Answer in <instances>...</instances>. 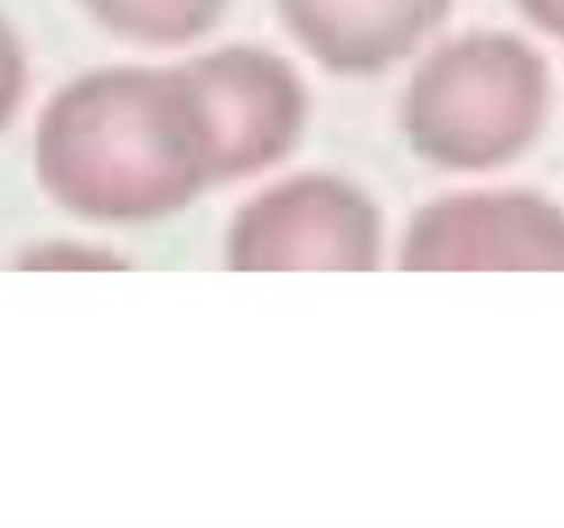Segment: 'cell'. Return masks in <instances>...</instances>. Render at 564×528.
<instances>
[{
    "label": "cell",
    "instance_id": "6da1fadb",
    "mask_svg": "<svg viewBox=\"0 0 564 528\" xmlns=\"http://www.w3.org/2000/svg\"><path fill=\"white\" fill-rule=\"evenodd\" d=\"M33 168L58 207L94 223H158L213 179L207 132L182 66H102L50 97Z\"/></svg>",
    "mask_w": 564,
    "mask_h": 528
},
{
    "label": "cell",
    "instance_id": "7a4b0ae2",
    "mask_svg": "<svg viewBox=\"0 0 564 528\" xmlns=\"http://www.w3.org/2000/svg\"><path fill=\"white\" fill-rule=\"evenodd\" d=\"M549 77L521 38L471 31L435 47L408 80L400 124L424 163L485 174L512 163L538 135Z\"/></svg>",
    "mask_w": 564,
    "mask_h": 528
},
{
    "label": "cell",
    "instance_id": "3957f363",
    "mask_svg": "<svg viewBox=\"0 0 564 528\" xmlns=\"http://www.w3.org/2000/svg\"><path fill=\"white\" fill-rule=\"evenodd\" d=\"M383 218L356 182L323 170L286 176L248 198L226 231L231 270H375Z\"/></svg>",
    "mask_w": 564,
    "mask_h": 528
},
{
    "label": "cell",
    "instance_id": "277c9868",
    "mask_svg": "<svg viewBox=\"0 0 564 528\" xmlns=\"http://www.w3.org/2000/svg\"><path fill=\"white\" fill-rule=\"evenodd\" d=\"M182 69L207 132L215 185L262 174L297 146L308 88L290 61L253 44H226Z\"/></svg>",
    "mask_w": 564,
    "mask_h": 528
},
{
    "label": "cell",
    "instance_id": "5b68a950",
    "mask_svg": "<svg viewBox=\"0 0 564 528\" xmlns=\"http://www.w3.org/2000/svg\"><path fill=\"white\" fill-rule=\"evenodd\" d=\"M402 270L564 267V218L527 190H463L413 212L400 245Z\"/></svg>",
    "mask_w": 564,
    "mask_h": 528
},
{
    "label": "cell",
    "instance_id": "8992f818",
    "mask_svg": "<svg viewBox=\"0 0 564 528\" xmlns=\"http://www.w3.org/2000/svg\"><path fill=\"white\" fill-rule=\"evenodd\" d=\"M449 6L452 0H279L292 38L341 77L383 75L411 58Z\"/></svg>",
    "mask_w": 564,
    "mask_h": 528
},
{
    "label": "cell",
    "instance_id": "52a82bcc",
    "mask_svg": "<svg viewBox=\"0 0 564 528\" xmlns=\"http://www.w3.org/2000/svg\"><path fill=\"white\" fill-rule=\"evenodd\" d=\"M94 20L127 42L180 47L215 28L226 0H80Z\"/></svg>",
    "mask_w": 564,
    "mask_h": 528
},
{
    "label": "cell",
    "instance_id": "ba28073f",
    "mask_svg": "<svg viewBox=\"0 0 564 528\" xmlns=\"http://www.w3.org/2000/svg\"><path fill=\"white\" fill-rule=\"evenodd\" d=\"M25 270H121L124 258L83 242H47L25 256Z\"/></svg>",
    "mask_w": 564,
    "mask_h": 528
},
{
    "label": "cell",
    "instance_id": "9c48e42d",
    "mask_svg": "<svg viewBox=\"0 0 564 528\" xmlns=\"http://www.w3.org/2000/svg\"><path fill=\"white\" fill-rule=\"evenodd\" d=\"M28 86V66L22 44L9 22L0 16V132L20 110Z\"/></svg>",
    "mask_w": 564,
    "mask_h": 528
}]
</instances>
